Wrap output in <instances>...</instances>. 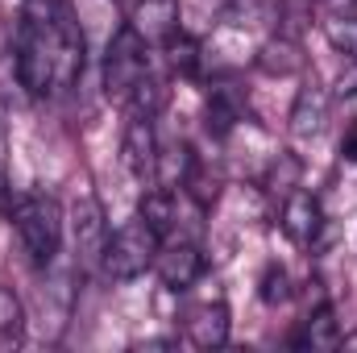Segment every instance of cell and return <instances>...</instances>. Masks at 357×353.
<instances>
[{"label": "cell", "instance_id": "obj_1", "mask_svg": "<svg viewBox=\"0 0 357 353\" xmlns=\"http://www.w3.org/2000/svg\"><path fill=\"white\" fill-rule=\"evenodd\" d=\"M25 254L33 266H50L59 258V246H63V208L54 195H42V191H29V195H17L13 212H8Z\"/></svg>", "mask_w": 357, "mask_h": 353}, {"label": "cell", "instance_id": "obj_2", "mask_svg": "<svg viewBox=\"0 0 357 353\" xmlns=\"http://www.w3.org/2000/svg\"><path fill=\"white\" fill-rule=\"evenodd\" d=\"M158 250H162V237H158L142 216H133V220H125L121 229L108 233L100 270H104L112 283H133V278H142V274L154 266Z\"/></svg>", "mask_w": 357, "mask_h": 353}, {"label": "cell", "instance_id": "obj_3", "mask_svg": "<svg viewBox=\"0 0 357 353\" xmlns=\"http://www.w3.org/2000/svg\"><path fill=\"white\" fill-rule=\"evenodd\" d=\"M150 75V42L133 29L121 25L104 50V96L108 100H129V91Z\"/></svg>", "mask_w": 357, "mask_h": 353}, {"label": "cell", "instance_id": "obj_4", "mask_svg": "<svg viewBox=\"0 0 357 353\" xmlns=\"http://www.w3.org/2000/svg\"><path fill=\"white\" fill-rule=\"evenodd\" d=\"M71 241H75V262L100 266L104 246H108V216H104V204L91 191H84L71 204Z\"/></svg>", "mask_w": 357, "mask_h": 353}, {"label": "cell", "instance_id": "obj_5", "mask_svg": "<svg viewBox=\"0 0 357 353\" xmlns=\"http://www.w3.org/2000/svg\"><path fill=\"white\" fill-rule=\"evenodd\" d=\"M328 104H333V96L316 75L303 80V88L295 91V104H291V137H299V142L320 137L328 129Z\"/></svg>", "mask_w": 357, "mask_h": 353}, {"label": "cell", "instance_id": "obj_6", "mask_svg": "<svg viewBox=\"0 0 357 353\" xmlns=\"http://www.w3.org/2000/svg\"><path fill=\"white\" fill-rule=\"evenodd\" d=\"M278 220H282V233H287L295 246H316V237H320V229H324L320 200H316L312 191H303V187H295L291 195H282Z\"/></svg>", "mask_w": 357, "mask_h": 353}, {"label": "cell", "instance_id": "obj_7", "mask_svg": "<svg viewBox=\"0 0 357 353\" xmlns=\"http://www.w3.org/2000/svg\"><path fill=\"white\" fill-rule=\"evenodd\" d=\"M229 324H233V316H229V303H225V299L195 303V308H187V316H183L187 341H191L195 350H220V345L229 341Z\"/></svg>", "mask_w": 357, "mask_h": 353}, {"label": "cell", "instance_id": "obj_8", "mask_svg": "<svg viewBox=\"0 0 357 353\" xmlns=\"http://www.w3.org/2000/svg\"><path fill=\"white\" fill-rule=\"evenodd\" d=\"M154 158H158L154 117H129V125L121 133V163H125V171L137 179L154 175Z\"/></svg>", "mask_w": 357, "mask_h": 353}, {"label": "cell", "instance_id": "obj_9", "mask_svg": "<svg viewBox=\"0 0 357 353\" xmlns=\"http://www.w3.org/2000/svg\"><path fill=\"white\" fill-rule=\"evenodd\" d=\"M125 25H133L150 46H167L178 33V0H133Z\"/></svg>", "mask_w": 357, "mask_h": 353}, {"label": "cell", "instance_id": "obj_10", "mask_svg": "<svg viewBox=\"0 0 357 353\" xmlns=\"http://www.w3.org/2000/svg\"><path fill=\"white\" fill-rule=\"evenodd\" d=\"M154 270L162 278V287L171 291H187L199 274H204V254L195 241H167L154 258Z\"/></svg>", "mask_w": 357, "mask_h": 353}, {"label": "cell", "instance_id": "obj_11", "mask_svg": "<svg viewBox=\"0 0 357 353\" xmlns=\"http://www.w3.org/2000/svg\"><path fill=\"white\" fill-rule=\"evenodd\" d=\"M254 63H258V71H262V75L287 80V75H299V71L307 67V54H303V46H299L295 38H287V33H274V38H266V42L258 46Z\"/></svg>", "mask_w": 357, "mask_h": 353}, {"label": "cell", "instance_id": "obj_12", "mask_svg": "<svg viewBox=\"0 0 357 353\" xmlns=\"http://www.w3.org/2000/svg\"><path fill=\"white\" fill-rule=\"evenodd\" d=\"M295 350H337L341 345V329H337V316L328 303H316L307 312V320L299 324V333L291 337Z\"/></svg>", "mask_w": 357, "mask_h": 353}, {"label": "cell", "instance_id": "obj_13", "mask_svg": "<svg viewBox=\"0 0 357 353\" xmlns=\"http://www.w3.org/2000/svg\"><path fill=\"white\" fill-rule=\"evenodd\" d=\"M191 171H195V154H191L187 142H167V146H158V158H154V179H158V187H167V191L187 187Z\"/></svg>", "mask_w": 357, "mask_h": 353}, {"label": "cell", "instance_id": "obj_14", "mask_svg": "<svg viewBox=\"0 0 357 353\" xmlns=\"http://www.w3.org/2000/svg\"><path fill=\"white\" fill-rule=\"evenodd\" d=\"M241 117H245V96H241V88H233V84H216L212 96H208V133L225 137Z\"/></svg>", "mask_w": 357, "mask_h": 353}, {"label": "cell", "instance_id": "obj_15", "mask_svg": "<svg viewBox=\"0 0 357 353\" xmlns=\"http://www.w3.org/2000/svg\"><path fill=\"white\" fill-rule=\"evenodd\" d=\"M137 216H142L158 237H171V229H175V191H167V187L146 191L142 204H137Z\"/></svg>", "mask_w": 357, "mask_h": 353}, {"label": "cell", "instance_id": "obj_16", "mask_svg": "<svg viewBox=\"0 0 357 353\" xmlns=\"http://www.w3.org/2000/svg\"><path fill=\"white\" fill-rule=\"evenodd\" d=\"M25 337V308L13 291L0 287V350H17Z\"/></svg>", "mask_w": 357, "mask_h": 353}, {"label": "cell", "instance_id": "obj_17", "mask_svg": "<svg viewBox=\"0 0 357 353\" xmlns=\"http://www.w3.org/2000/svg\"><path fill=\"white\" fill-rule=\"evenodd\" d=\"M167 96H171V88H167L162 80L146 75L137 88L129 91V100H125V104H129V112H133V117H158V112L167 108Z\"/></svg>", "mask_w": 357, "mask_h": 353}, {"label": "cell", "instance_id": "obj_18", "mask_svg": "<svg viewBox=\"0 0 357 353\" xmlns=\"http://www.w3.org/2000/svg\"><path fill=\"white\" fill-rule=\"evenodd\" d=\"M324 38L337 54L345 59H357V13H333L324 21Z\"/></svg>", "mask_w": 357, "mask_h": 353}, {"label": "cell", "instance_id": "obj_19", "mask_svg": "<svg viewBox=\"0 0 357 353\" xmlns=\"http://www.w3.org/2000/svg\"><path fill=\"white\" fill-rule=\"evenodd\" d=\"M167 59H171V67H175L178 75L195 80V75H199V63H204V46H199L195 38H187V33H175V38L167 42Z\"/></svg>", "mask_w": 357, "mask_h": 353}, {"label": "cell", "instance_id": "obj_20", "mask_svg": "<svg viewBox=\"0 0 357 353\" xmlns=\"http://www.w3.org/2000/svg\"><path fill=\"white\" fill-rule=\"evenodd\" d=\"M299 175H303V163L295 154H278L266 171V191L270 195H291L299 187Z\"/></svg>", "mask_w": 357, "mask_h": 353}, {"label": "cell", "instance_id": "obj_21", "mask_svg": "<svg viewBox=\"0 0 357 353\" xmlns=\"http://www.w3.org/2000/svg\"><path fill=\"white\" fill-rule=\"evenodd\" d=\"M258 295H262V303L270 308H278V303H287L291 299V274L282 270L278 262H270L262 270V283H258Z\"/></svg>", "mask_w": 357, "mask_h": 353}, {"label": "cell", "instance_id": "obj_22", "mask_svg": "<svg viewBox=\"0 0 357 353\" xmlns=\"http://www.w3.org/2000/svg\"><path fill=\"white\" fill-rule=\"evenodd\" d=\"M337 96H357V59H349V67L337 80Z\"/></svg>", "mask_w": 357, "mask_h": 353}, {"label": "cell", "instance_id": "obj_23", "mask_svg": "<svg viewBox=\"0 0 357 353\" xmlns=\"http://www.w3.org/2000/svg\"><path fill=\"white\" fill-rule=\"evenodd\" d=\"M13 204H17V195H13L8 171H4V163H0V216H8V212H13Z\"/></svg>", "mask_w": 357, "mask_h": 353}, {"label": "cell", "instance_id": "obj_24", "mask_svg": "<svg viewBox=\"0 0 357 353\" xmlns=\"http://www.w3.org/2000/svg\"><path fill=\"white\" fill-rule=\"evenodd\" d=\"M341 158L345 163H357V121L345 129V137H341Z\"/></svg>", "mask_w": 357, "mask_h": 353}, {"label": "cell", "instance_id": "obj_25", "mask_svg": "<svg viewBox=\"0 0 357 353\" xmlns=\"http://www.w3.org/2000/svg\"><path fill=\"white\" fill-rule=\"evenodd\" d=\"M341 350L357 353V333H345V337H341Z\"/></svg>", "mask_w": 357, "mask_h": 353}]
</instances>
